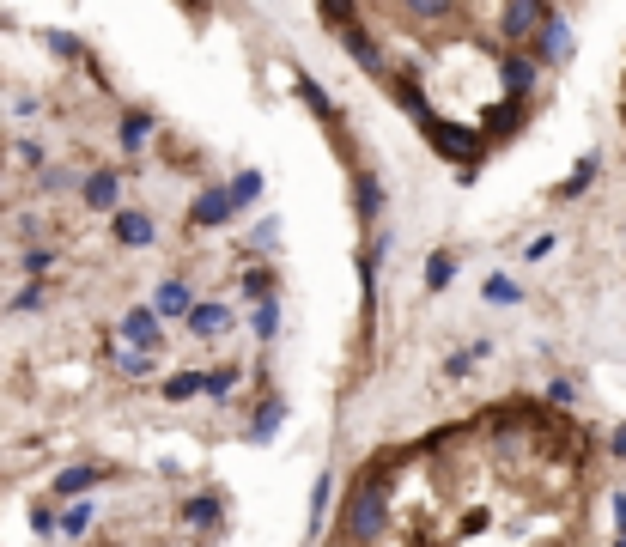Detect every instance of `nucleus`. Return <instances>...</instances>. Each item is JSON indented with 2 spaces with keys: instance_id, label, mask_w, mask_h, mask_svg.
I'll list each match as a JSON object with an SVG mask.
<instances>
[{
  "instance_id": "nucleus-1",
  "label": "nucleus",
  "mask_w": 626,
  "mask_h": 547,
  "mask_svg": "<svg viewBox=\"0 0 626 547\" xmlns=\"http://www.w3.org/2000/svg\"><path fill=\"white\" fill-rule=\"evenodd\" d=\"M602 475L584 414L493 396L365 450L317 547H590Z\"/></svg>"
},
{
  "instance_id": "nucleus-3",
  "label": "nucleus",
  "mask_w": 626,
  "mask_h": 547,
  "mask_svg": "<svg viewBox=\"0 0 626 547\" xmlns=\"http://www.w3.org/2000/svg\"><path fill=\"white\" fill-rule=\"evenodd\" d=\"M614 116H620V140H626V67H620V98H614Z\"/></svg>"
},
{
  "instance_id": "nucleus-2",
  "label": "nucleus",
  "mask_w": 626,
  "mask_h": 547,
  "mask_svg": "<svg viewBox=\"0 0 626 547\" xmlns=\"http://www.w3.org/2000/svg\"><path fill=\"white\" fill-rule=\"evenodd\" d=\"M323 31L353 55V67L396 104L450 171L493 165L554 98L572 55L566 13L554 7H493V0H420V7H323Z\"/></svg>"
}]
</instances>
